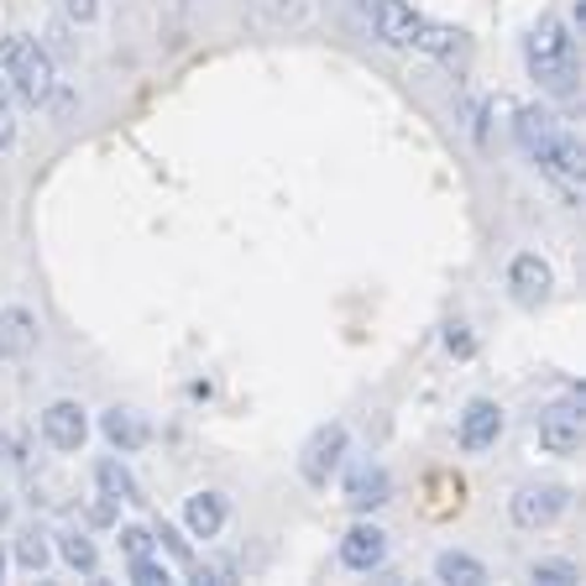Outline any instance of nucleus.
Returning a JSON list of instances; mask_svg holds the SVG:
<instances>
[{
	"label": "nucleus",
	"mask_w": 586,
	"mask_h": 586,
	"mask_svg": "<svg viewBox=\"0 0 586 586\" xmlns=\"http://www.w3.org/2000/svg\"><path fill=\"white\" fill-rule=\"evenodd\" d=\"M513 137H518V146H524V158L545 168L549 179H560L566 189L582 183V142H576L549 110L524 105L518 115H513Z\"/></svg>",
	"instance_id": "obj_1"
},
{
	"label": "nucleus",
	"mask_w": 586,
	"mask_h": 586,
	"mask_svg": "<svg viewBox=\"0 0 586 586\" xmlns=\"http://www.w3.org/2000/svg\"><path fill=\"white\" fill-rule=\"evenodd\" d=\"M529 576L534 582H545V586H576L582 582V570L570 566V560H534Z\"/></svg>",
	"instance_id": "obj_21"
},
{
	"label": "nucleus",
	"mask_w": 586,
	"mask_h": 586,
	"mask_svg": "<svg viewBox=\"0 0 586 586\" xmlns=\"http://www.w3.org/2000/svg\"><path fill=\"white\" fill-rule=\"evenodd\" d=\"M524 58H529V73L545 84L549 94H570V90H576V37H570L555 17H545L529 32Z\"/></svg>",
	"instance_id": "obj_2"
},
{
	"label": "nucleus",
	"mask_w": 586,
	"mask_h": 586,
	"mask_svg": "<svg viewBox=\"0 0 586 586\" xmlns=\"http://www.w3.org/2000/svg\"><path fill=\"white\" fill-rule=\"evenodd\" d=\"M115 545H121V555H127V560H142V555H152V549H158V539H152V529L131 524V529H121V539H115Z\"/></svg>",
	"instance_id": "obj_23"
},
{
	"label": "nucleus",
	"mask_w": 586,
	"mask_h": 586,
	"mask_svg": "<svg viewBox=\"0 0 586 586\" xmlns=\"http://www.w3.org/2000/svg\"><path fill=\"white\" fill-rule=\"evenodd\" d=\"M58 555H63V566L84 570V576L100 566V549H94V539L84 529H63V534H58Z\"/></svg>",
	"instance_id": "obj_19"
},
{
	"label": "nucleus",
	"mask_w": 586,
	"mask_h": 586,
	"mask_svg": "<svg viewBox=\"0 0 586 586\" xmlns=\"http://www.w3.org/2000/svg\"><path fill=\"white\" fill-rule=\"evenodd\" d=\"M539 445H545L549 456H576L582 451V408L576 403H555L539 414Z\"/></svg>",
	"instance_id": "obj_9"
},
{
	"label": "nucleus",
	"mask_w": 586,
	"mask_h": 586,
	"mask_svg": "<svg viewBox=\"0 0 586 586\" xmlns=\"http://www.w3.org/2000/svg\"><path fill=\"white\" fill-rule=\"evenodd\" d=\"M194 576L200 582H236V566L231 560H204V566H194Z\"/></svg>",
	"instance_id": "obj_28"
},
{
	"label": "nucleus",
	"mask_w": 586,
	"mask_h": 586,
	"mask_svg": "<svg viewBox=\"0 0 586 586\" xmlns=\"http://www.w3.org/2000/svg\"><path fill=\"white\" fill-rule=\"evenodd\" d=\"M497 440H503V408H497L493 398H472L466 403V414H461L456 445L466 456H482V451H493Z\"/></svg>",
	"instance_id": "obj_7"
},
{
	"label": "nucleus",
	"mask_w": 586,
	"mask_h": 586,
	"mask_svg": "<svg viewBox=\"0 0 586 586\" xmlns=\"http://www.w3.org/2000/svg\"><path fill=\"white\" fill-rule=\"evenodd\" d=\"M152 539H158V549H163V555H173L179 566H194V549H189V539H183L173 524H158V529H152Z\"/></svg>",
	"instance_id": "obj_22"
},
{
	"label": "nucleus",
	"mask_w": 586,
	"mask_h": 586,
	"mask_svg": "<svg viewBox=\"0 0 586 586\" xmlns=\"http://www.w3.org/2000/svg\"><path fill=\"white\" fill-rule=\"evenodd\" d=\"M63 11H69L73 21H94L100 17V0H63Z\"/></svg>",
	"instance_id": "obj_29"
},
{
	"label": "nucleus",
	"mask_w": 586,
	"mask_h": 586,
	"mask_svg": "<svg viewBox=\"0 0 586 586\" xmlns=\"http://www.w3.org/2000/svg\"><path fill=\"white\" fill-rule=\"evenodd\" d=\"M420 21L424 17L408 0H377V6H372V32H377V42H387V48H414Z\"/></svg>",
	"instance_id": "obj_12"
},
{
	"label": "nucleus",
	"mask_w": 586,
	"mask_h": 586,
	"mask_svg": "<svg viewBox=\"0 0 586 586\" xmlns=\"http://www.w3.org/2000/svg\"><path fill=\"white\" fill-rule=\"evenodd\" d=\"M48 560H53V545H48V534L42 529H27L17 539V566L21 570H32V576H42L48 570Z\"/></svg>",
	"instance_id": "obj_20"
},
{
	"label": "nucleus",
	"mask_w": 586,
	"mask_h": 586,
	"mask_svg": "<svg viewBox=\"0 0 586 586\" xmlns=\"http://www.w3.org/2000/svg\"><path fill=\"white\" fill-rule=\"evenodd\" d=\"M94 487H100V497H110V503H142V482L127 472V461H115V456L94 461Z\"/></svg>",
	"instance_id": "obj_16"
},
{
	"label": "nucleus",
	"mask_w": 586,
	"mask_h": 586,
	"mask_svg": "<svg viewBox=\"0 0 586 586\" xmlns=\"http://www.w3.org/2000/svg\"><path fill=\"white\" fill-rule=\"evenodd\" d=\"M387 560V534L377 524H356L341 539V566L346 570H377Z\"/></svg>",
	"instance_id": "obj_13"
},
{
	"label": "nucleus",
	"mask_w": 586,
	"mask_h": 586,
	"mask_svg": "<svg viewBox=\"0 0 586 586\" xmlns=\"http://www.w3.org/2000/svg\"><path fill=\"white\" fill-rule=\"evenodd\" d=\"M42 440L53 445V451H84V440H90V420H84V403L73 398H58L42 408Z\"/></svg>",
	"instance_id": "obj_6"
},
{
	"label": "nucleus",
	"mask_w": 586,
	"mask_h": 586,
	"mask_svg": "<svg viewBox=\"0 0 586 586\" xmlns=\"http://www.w3.org/2000/svg\"><path fill=\"white\" fill-rule=\"evenodd\" d=\"M131 582H137V586H163V582H173V576H168L163 560L142 555V560H131Z\"/></svg>",
	"instance_id": "obj_25"
},
{
	"label": "nucleus",
	"mask_w": 586,
	"mask_h": 586,
	"mask_svg": "<svg viewBox=\"0 0 586 586\" xmlns=\"http://www.w3.org/2000/svg\"><path fill=\"white\" fill-rule=\"evenodd\" d=\"M11 513H17V508H11V497H0V529L11 524Z\"/></svg>",
	"instance_id": "obj_31"
},
{
	"label": "nucleus",
	"mask_w": 586,
	"mask_h": 586,
	"mask_svg": "<svg viewBox=\"0 0 586 586\" xmlns=\"http://www.w3.org/2000/svg\"><path fill=\"white\" fill-rule=\"evenodd\" d=\"M100 435H105V445L115 456H137V451L152 445V424H146V414H137V408H105Z\"/></svg>",
	"instance_id": "obj_10"
},
{
	"label": "nucleus",
	"mask_w": 586,
	"mask_h": 586,
	"mask_svg": "<svg viewBox=\"0 0 586 586\" xmlns=\"http://www.w3.org/2000/svg\"><path fill=\"white\" fill-rule=\"evenodd\" d=\"M387 497H393V476L383 466H362V472L346 476V503L356 513H377Z\"/></svg>",
	"instance_id": "obj_15"
},
{
	"label": "nucleus",
	"mask_w": 586,
	"mask_h": 586,
	"mask_svg": "<svg viewBox=\"0 0 586 586\" xmlns=\"http://www.w3.org/2000/svg\"><path fill=\"white\" fill-rule=\"evenodd\" d=\"M11 142H17V100L0 90V152H6Z\"/></svg>",
	"instance_id": "obj_26"
},
{
	"label": "nucleus",
	"mask_w": 586,
	"mask_h": 586,
	"mask_svg": "<svg viewBox=\"0 0 586 586\" xmlns=\"http://www.w3.org/2000/svg\"><path fill=\"white\" fill-rule=\"evenodd\" d=\"M435 576L440 582H456V586H482L487 582V566L466 555V549H440L435 555Z\"/></svg>",
	"instance_id": "obj_18"
},
{
	"label": "nucleus",
	"mask_w": 586,
	"mask_h": 586,
	"mask_svg": "<svg viewBox=\"0 0 586 586\" xmlns=\"http://www.w3.org/2000/svg\"><path fill=\"white\" fill-rule=\"evenodd\" d=\"M346 451H351L346 424H320V430L304 440V451H299V476H304L310 487H330V476L346 466Z\"/></svg>",
	"instance_id": "obj_3"
},
{
	"label": "nucleus",
	"mask_w": 586,
	"mask_h": 586,
	"mask_svg": "<svg viewBox=\"0 0 586 586\" xmlns=\"http://www.w3.org/2000/svg\"><path fill=\"white\" fill-rule=\"evenodd\" d=\"M570 508V493L560 482H539V487H518L508 497V518L518 529H549L560 513Z\"/></svg>",
	"instance_id": "obj_5"
},
{
	"label": "nucleus",
	"mask_w": 586,
	"mask_h": 586,
	"mask_svg": "<svg viewBox=\"0 0 586 586\" xmlns=\"http://www.w3.org/2000/svg\"><path fill=\"white\" fill-rule=\"evenodd\" d=\"M27 42H32V37H6V42H0V90L11 84V73H17L21 53H27Z\"/></svg>",
	"instance_id": "obj_24"
},
{
	"label": "nucleus",
	"mask_w": 586,
	"mask_h": 586,
	"mask_svg": "<svg viewBox=\"0 0 586 586\" xmlns=\"http://www.w3.org/2000/svg\"><path fill=\"white\" fill-rule=\"evenodd\" d=\"M414 53H430V58H461V53H466V32L445 27V21H420V32H414Z\"/></svg>",
	"instance_id": "obj_17"
},
{
	"label": "nucleus",
	"mask_w": 586,
	"mask_h": 586,
	"mask_svg": "<svg viewBox=\"0 0 586 586\" xmlns=\"http://www.w3.org/2000/svg\"><path fill=\"white\" fill-rule=\"evenodd\" d=\"M90 518H94V524H110V497H105V503H94Z\"/></svg>",
	"instance_id": "obj_30"
},
{
	"label": "nucleus",
	"mask_w": 586,
	"mask_h": 586,
	"mask_svg": "<svg viewBox=\"0 0 586 586\" xmlns=\"http://www.w3.org/2000/svg\"><path fill=\"white\" fill-rule=\"evenodd\" d=\"M58 90V63L48 48H37V42H27V53H21L17 73H11V84H6V94L17 100V105H48Z\"/></svg>",
	"instance_id": "obj_4"
},
{
	"label": "nucleus",
	"mask_w": 586,
	"mask_h": 586,
	"mask_svg": "<svg viewBox=\"0 0 586 586\" xmlns=\"http://www.w3.org/2000/svg\"><path fill=\"white\" fill-rule=\"evenodd\" d=\"M0 576H6V555H0Z\"/></svg>",
	"instance_id": "obj_32"
},
{
	"label": "nucleus",
	"mask_w": 586,
	"mask_h": 586,
	"mask_svg": "<svg viewBox=\"0 0 586 586\" xmlns=\"http://www.w3.org/2000/svg\"><path fill=\"white\" fill-rule=\"evenodd\" d=\"M445 351H451V356H472V351H476L472 330H466V325H451V330H445Z\"/></svg>",
	"instance_id": "obj_27"
},
{
	"label": "nucleus",
	"mask_w": 586,
	"mask_h": 586,
	"mask_svg": "<svg viewBox=\"0 0 586 586\" xmlns=\"http://www.w3.org/2000/svg\"><path fill=\"white\" fill-rule=\"evenodd\" d=\"M549 283H555V273H549V262L539 252H518L508 262V293H513V304H524V310L545 304Z\"/></svg>",
	"instance_id": "obj_8"
},
{
	"label": "nucleus",
	"mask_w": 586,
	"mask_h": 586,
	"mask_svg": "<svg viewBox=\"0 0 586 586\" xmlns=\"http://www.w3.org/2000/svg\"><path fill=\"white\" fill-rule=\"evenodd\" d=\"M225 518H231L225 493H194L189 503H183V524H189L194 539H215V534L225 529Z\"/></svg>",
	"instance_id": "obj_14"
},
{
	"label": "nucleus",
	"mask_w": 586,
	"mask_h": 586,
	"mask_svg": "<svg viewBox=\"0 0 586 586\" xmlns=\"http://www.w3.org/2000/svg\"><path fill=\"white\" fill-rule=\"evenodd\" d=\"M37 335H42L37 314L27 310V304H6V310H0V362H21V356H32Z\"/></svg>",
	"instance_id": "obj_11"
}]
</instances>
